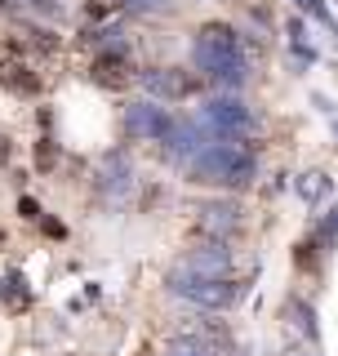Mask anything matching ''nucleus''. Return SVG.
Masks as SVG:
<instances>
[{
	"label": "nucleus",
	"instance_id": "0eeeda50",
	"mask_svg": "<svg viewBox=\"0 0 338 356\" xmlns=\"http://www.w3.org/2000/svg\"><path fill=\"white\" fill-rule=\"evenodd\" d=\"M196 227L205 232L209 241H232L236 232H241V209L227 205V200H209V205H200Z\"/></svg>",
	"mask_w": 338,
	"mask_h": 356
},
{
	"label": "nucleus",
	"instance_id": "f8f14e48",
	"mask_svg": "<svg viewBox=\"0 0 338 356\" xmlns=\"http://www.w3.org/2000/svg\"><path fill=\"white\" fill-rule=\"evenodd\" d=\"M325 187H330V178H325L321 170H307V174H298V178H294V192H298L303 200H307V205H316Z\"/></svg>",
	"mask_w": 338,
	"mask_h": 356
},
{
	"label": "nucleus",
	"instance_id": "20e7f679",
	"mask_svg": "<svg viewBox=\"0 0 338 356\" xmlns=\"http://www.w3.org/2000/svg\"><path fill=\"white\" fill-rule=\"evenodd\" d=\"M200 120L218 134V138H241V134H250L254 129V111L241 103L236 94H218V98H209L205 111H200Z\"/></svg>",
	"mask_w": 338,
	"mask_h": 356
},
{
	"label": "nucleus",
	"instance_id": "9d476101",
	"mask_svg": "<svg viewBox=\"0 0 338 356\" xmlns=\"http://www.w3.org/2000/svg\"><path fill=\"white\" fill-rule=\"evenodd\" d=\"M285 321H289V325H294L307 343H316V339H321V330H316V312L303 303V298H285Z\"/></svg>",
	"mask_w": 338,
	"mask_h": 356
},
{
	"label": "nucleus",
	"instance_id": "1a4fd4ad",
	"mask_svg": "<svg viewBox=\"0 0 338 356\" xmlns=\"http://www.w3.org/2000/svg\"><path fill=\"white\" fill-rule=\"evenodd\" d=\"M129 174H134V170H129V156H125V152L107 156V165H103V187H107L111 196H125V192H129V183H134Z\"/></svg>",
	"mask_w": 338,
	"mask_h": 356
},
{
	"label": "nucleus",
	"instance_id": "4468645a",
	"mask_svg": "<svg viewBox=\"0 0 338 356\" xmlns=\"http://www.w3.org/2000/svg\"><path fill=\"white\" fill-rule=\"evenodd\" d=\"M321 245H338V205L325 214V222H321Z\"/></svg>",
	"mask_w": 338,
	"mask_h": 356
},
{
	"label": "nucleus",
	"instance_id": "2eb2a0df",
	"mask_svg": "<svg viewBox=\"0 0 338 356\" xmlns=\"http://www.w3.org/2000/svg\"><path fill=\"white\" fill-rule=\"evenodd\" d=\"M298 9H307V14H316L321 22H330V14H325V0H298Z\"/></svg>",
	"mask_w": 338,
	"mask_h": 356
},
{
	"label": "nucleus",
	"instance_id": "dca6fc26",
	"mask_svg": "<svg viewBox=\"0 0 338 356\" xmlns=\"http://www.w3.org/2000/svg\"><path fill=\"white\" fill-rule=\"evenodd\" d=\"M129 9H165V0H125Z\"/></svg>",
	"mask_w": 338,
	"mask_h": 356
},
{
	"label": "nucleus",
	"instance_id": "7ed1b4c3",
	"mask_svg": "<svg viewBox=\"0 0 338 356\" xmlns=\"http://www.w3.org/2000/svg\"><path fill=\"white\" fill-rule=\"evenodd\" d=\"M169 289H174L178 298H187V303H196V307H205V312H227L241 303V294L245 289L232 281H205V276H187V272H169Z\"/></svg>",
	"mask_w": 338,
	"mask_h": 356
},
{
	"label": "nucleus",
	"instance_id": "423d86ee",
	"mask_svg": "<svg viewBox=\"0 0 338 356\" xmlns=\"http://www.w3.org/2000/svg\"><path fill=\"white\" fill-rule=\"evenodd\" d=\"M174 272L205 276V281H227V276H232V250H227V241H205L200 250H191Z\"/></svg>",
	"mask_w": 338,
	"mask_h": 356
},
{
	"label": "nucleus",
	"instance_id": "6ab92c4d",
	"mask_svg": "<svg viewBox=\"0 0 338 356\" xmlns=\"http://www.w3.org/2000/svg\"><path fill=\"white\" fill-rule=\"evenodd\" d=\"M285 356H307V352H285Z\"/></svg>",
	"mask_w": 338,
	"mask_h": 356
},
{
	"label": "nucleus",
	"instance_id": "39448f33",
	"mask_svg": "<svg viewBox=\"0 0 338 356\" xmlns=\"http://www.w3.org/2000/svg\"><path fill=\"white\" fill-rule=\"evenodd\" d=\"M174 125H178V120L169 116L161 103H152V98L125 107V134L138 138V143H165L169 134H174Z\"/></svg>",
	"mask_w": 338,
	"mask_h": 356
},
{
	"label": "nucleus",
	"instance_id": "f03ea898",
	"mask_svg": "<svg viewBox=\"0 0 338 356\" xmlns=\"http://www.w3.org/2000/svg\"><path fill=\"white\" fill-rule=\"evenodd\" d=\"M187 178L209 187H250L258 178V156L236 138H218L187 165Z\"/></svg>",
	"mask_w": 338,
	"mask_h": 356
},
{
	"label": "nucleus",
	"instance_id": "9b49d317",
	"mask_svg": "<svg viewBox=\"0 0 338 356\" xmlns=\"http://www.w3.org/2000/svg\"><path fill=\"white\" fill-rule=\"evenodd\" d=\"M94 81L98 85H125V54H103L94 63Z\"/></svg>",
	"mask_w": 338,
	"mask_h": 356
},
{
	"label": "nucleus",
	"instance_id": "ddd939ff",
	"mask_svg": "<svg viewBox=\"0 0 338 356\" xmlns=\"http://www.w3.org/2000/svg\"><path fill=\"white\" fill-rule=\"evenodd\" d=\"M9 14H27V18H58V5H49V0H5Z\"/></svg>",
	"mask_w": 338,
	"mask_h": 356
},
{
	"label": "nucleus",
	"instance_id": "f3484780",
	"mask_svg": "<svg viewBox=\"0 0 338 356\" xmlns=\"http://www.w3.org/2000/svg\"><path fill=\"white\" fill-rule=\"evenodd\" d=\"M0 161H9V138H0Z\"/></svg>",
	"mask_w": 338,
	"mask_h": 356
},
{
	"label": "nucleus",
	"instance_id": "6e6552de",
	"mask_svg": "<svg viewBox=\"0 0 338 356\" xmlns=\"http://www.w3.org/2000/svg\"><path fill=\"white\" fill-rule=\"evenodd\" d=\"M143 85H147L152 98H187V94H196V76H183L178 67H152V72H143Z\"/></svg>",
	"mask_w": 338,
	"mask_h": 356
},
{
	"label": "nucleus",
	"instance_id": "a211bd4d",
	"mask_svg": "<svg viewBox=\"0 0 338 356\" xmlns=\"http://www.w3.org/2000/svg\"><path fill=\"white\" fill-rule=\"evenodd\" d=\"M330 120H334V134H338V111H334V116H330Z\"/></svg>",
	"mask_w": 338,
	"mask_h": 356
},
{
	"label": "nucleus",
	"instance_id": "f257e3e1",
	"mask_svg": "<svg viewBox=\"0 0 338 356\" xmlns=\"http://www.w3.org/2000/svg\"><path fill=\"white\" fill-rule=\"evenodd\" d=\"M191 63H196V72L214 81L218 89H241L250 81V58H245V44L236 36V27L227 22H205V27L196 31V40H191Z\"/></svg>",
	"mask_w": 338,
	"mask_h": 356
}]
</instances>
